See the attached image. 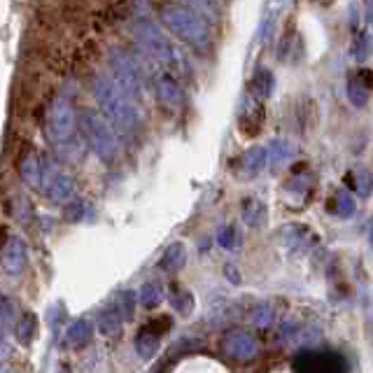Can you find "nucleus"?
Masks as SVG:
<instances>
[{
    "label": "nucleus",
    "instance_id": "obj_1",
    "mask_svg": "<svg viewBox=\"0 0 373 373\" xmlns=\"http://www.w3.org/2000/svg\"><path fill=\"white\" fill-rule=\"evenodd\" d=\"M45 133L61 161L79 163L87 154V140L79 128V117L65 99H54L50 103L45 114Z\"/></svg>",
    "mask_w": 373,
    "mask_h": 373
},
{
    "label": "nucleus",
    "instance_id": "obj_2",
    "mask_svg": "<svg viewBox=\"0 0 373 373\" xmlns=\"http://www.w3.org/2000/svg\"><path fill=\"white\" fill-rule=\"evenodd\" d=\"M94 96L96 103H99L103 117H105L110 124L117 128L124 136H131V133L138 131L140 126V110L138 103L131 101L128 96L117 87V82L110 77H96L94 82Z\"/></svg>",
    "mask_w": 373,
    "mask_h": 373
},
{
    "label": "nucleus",
    "instance_id": "obj_3",
    "mask_svg": "<svg viewBox=\"0 0 373 373\" xmlns=\"http://www.w3.org/2000/svg\"><path fill=\"white\" fill-rule=\"evenodd\" d=\"M161 21L166 23V28L177 40H182L194 52L208 54V50H210L212 38L210 28H208V19L201 17L196 10L182 8V5H170V8L163 10Z\"/></svg>",
    "mask_w": 373,
    "mask_h": 373
},
{
    "label": "nucleus",
    "instance_id": "obj_4",
    "mask_svg": "<svg viewBox=\"0 0 373 373\" xmlns=\"http://www.w3.org/2000/svg\"><path fill=\"white\" fill-rule=\"evenodd\" d=\"M110 126L112 124H110L105 117L91 112V110H82V112H79L82 136L87 140L89 148L94 150V154L103 159V161H114V157L119 154V140Z\"/></svg>",
    "mask_w": 373,
    "mask_h": 373
},
{
    "label": "nucleus",
    "instance_id": "obj_5",
    "mask_svg": "<svg viewBox=\"0 0 373 373\" xmlns=\"http://www.w3.org/2000/svg\"><path fill=\"white\" fill-rule=\"evenodd\" d=\"M136 40L148 57L154 63L163 65L166 70H177L180 68V57H177L175 47L170 45V40L161 33V28L157 23H152L148 19L136 23Z\"/></svg>",
    "mask_w": 373,
    "mask_h": 373
},
{
    "label": "nucleus",
    "instance_id": "obj_6",
    "mask_svg": "<svg viewBox=\"0 0 373 373\" xmlns=\"http://www.w3.org/2000/svg\"><path fill=\"white\" fill-rule=\"evenodd\" d=\"M110 70L117 87L124 91L131 101L140 103L143 99V79H140L138 63L126 50H112L110 52Z\"/></svg>",
    "mask_w": 373,
    "mask_h": 373
},
{
    "label": "nucleus",
    "instance_id": "obj_7",
    "mask_svg": "<svg viewBox=\"0 0 373 373\" xmlns=\"http://www.w3.org/2000/svg\"><path fill=\"white\" fill-rule=\"evenodd\" d=\"M42 192H45L47 199L54 201V203H72L77 194V187H75V180H72L68 173H63V170L57 168L52 161L45 159V187H42Z\"/></svg>",
    "mask_w": 373,
    "mask_h": 373
},
{
    "label": "nucleus",
    "instance_id": "obj_8",
    "mask_svg": "<svg viewBox=\"0 0 373 373\" xmlns=\"http://www.w3.org/2000/svg\"><path fill=\"white\" fill-rule=\"evenodd\" d=\"M222 352L234 362H250L259 352V343L245 329H229L222 336Z\"/></svg>",
    "mask_w": 373,
    "mask_h": 373
},
{
    "label": "nucleus",
    "instance_id": "obj_9",
    "mask_svg": "<svg viewBox=\"0 0 373 373\" xmlns=\"http://www.w3.org/2000/svg\"><path fill=\"white\" fill-rule=\"evenodd\" d=\"M152 87L157 91V99L161 101L163 108L177 110L185 105V91H182L180 82L170 75L168 70H159L154 72V79H152Z\"/></svg>",
    "mask_w": 373,
    "mask_h": 373
},
{
    "label": "nucleus",
    "instance_id": "obj_10",
    "mask_svg": "<svg viewBox=\"0 0 373 373\" xmlns=\"http://www.w3.org/2000/svg\"><path fill=\"white\" fill-rule=\"evenodd\" d=\"M28 264V252H26V243L19 236H10L3 245V271L17 278L23 273V268Z\"/></svg>",
    "mask_w": 373,
    "mask_h": 373
},
{
    "label": "nucleus",
    "instance_id": "obj_11",
    "mask_svg": "<svg viewBox=\"0 0 373 373\" xmlns=\"http://www.w3.org/2000/svg\"><path fill=\"white\" fill-rule=\"evenodd\" d=\"M280 241L292 254H303L315 245V234L305 224H287L280 231Z\"/></svg>",
    "mask_w": 373,
    "mask_h": 373
},
{
    "label": "nucleus",
    "instance_id": "obj_12",
    "mask_svg": "<svg viewBox=\"0 0 373 373\" xmlns=\"http://www.w3.org/2000/svg\"><path fill=\"white\" fill-rule=\"evenodd\" d=\"M264 124V101L254 99V96H245L241 105V117H238V128L245 131L248 136H254Z\"/></svg>",
    "mask_w": 373,
    "mask_h": 373
},
{
    "label": "nucleus",
    "instance_id": "obj_13",
    "mask_svg": "<svg viewBox=\"0 0 373 373\" xmlns=\"http://www.w3.org/2000/svg\"><path fill=\"white\" fill-rule=\"evenodd\" d=\"M19 175L23 185L30 189H42L45 187V159L38 157L35 152H30L21 159L19 163Z\"/></svg>",
    "mask_w": 373,
    "mask_h": 373
},
{
    "label": "nucleus",
    "instance_id": "obj_14",
    "mask_svg": "<svg viewBox=\"0 0 373 373\" xmlns=\"http://www.w3.org/2000/svg\"><path fill=\"white\" fill-rule=\"evenodd\" d=\"M266 166H271V159H268V148H250L245 154L241 159V168H243V175L245 177H256L266 170Z\"/></svg>",
    "mask_w": 373,
    "mask_h": 373
},
{
    "label": "nucleus",
    "instance_id": "obj_15",
    "mask_svg": "<svg viewBox=\"0 0 373 373\" xmlns=\"http://www.w3.org/2000/svg\"><path fill=\"white\" fill-rule=\"evenodd\" d=\"M168 299H170V305L177 310L180 315L189 317L196 308V301H194V294L187 290V287L177 285V283H170L168 285Z\"/></svg>",
    "mask_w": 373,
    "mask_h": 373
},
{
    "label": "nucleus",
    "instance_id": "obj_16",
    "mask_svg": "<svg viewBox=\"0 0 373 373\" xmlns=\"http://www.w3.org/2000/svg\"><path fill=\"white\" fill-rule=\"evenodd\" d=\"M296 154V148L285 138H275L271 145H268V159H271V168L280 170L285 168L287 163L292 161V157Z\"/></svg>",
    "mask_w": 373,
    "mask_h": 373
},
{
    "label": "nucleus",
    "instance_id": "obj_17",
    "mask_svg": "<svg viewBox=\"0 0 373 373\" xmlns=\"http://www.w3.org/2000/svg\"><path fill=\"white\" fill-rule=\"evenodd\" d=\"M273 84H275V79H273L271 70H268V68H256L252 79H250V96H254V99H259V101L271 99Z\"/></svg>",
    "mask_w": 373,
    "mask_h": 373
},
{
    "label": "nucleus",
    "instance_id": "obj_18",
    "mask_svg": "<svg viewBox=\"0 0 373 373\" xmlns=\"http://www.w3.org/2000/svg\"><path fill=\"white\" fill-rule=\"evenodd\" d=\"M285 8V0H266L264 14H261V26H259V38L261 42H266L273 35L275 23L280 19V12Z\"/></svg>",
    "mask_w": 373,
    "mask_h": 373
},
{
    "label": "nucleus",
    "instance_id": "obj_19",
    "mask_svg": "<svg viewBox=\"0 0 373 373\" xmlns=\"http://www.w3.org/2000/svg\"><path fill=\"white\" fill-rule=\"evenodd\" d=\"M159 347H161V339H159V334L154 332V329L143 327V332H138V336H136V352L143 359H152L159 352Z\"/></svg>",
    "mask_w": 373,
    "mask_h": 373
},
{
    "label": "nucleus",
    "instance_id": "obj_20",
    "mask_svg": "<svg viewBox=\"0 0 373 373\" xmlns=\"http://www.w3.org/2000/svg\"><path fill=\"white\" fill-rule=\"evenodd\" d=\"M185 261H187V248L182 245V243H173V245L166 248L161 259H159V268L168 273H175L185 266Z\"/></svg>",
    "mask_w": 373,
    "mask_h": 373
},
{
    "label": "nucleus",
    "instance_id": "obj_21",
    "mask_svg": "<svg viewBox=\"0 0 373 373\" xmlns=\"http://www.w3.org/2000/svg\"><path fill=\"white\" fill-rule=\"evenodd\" d=\"M354 210H357V201L350 192H345V189H341V192L334 194V199L329 201V212H334L336 217L341 219H347L354 215Z\"/></svg>",
    "mask_w": 373,
    "mask_h": 373
},
{
    "label": "nucleus",
    "instance_id": "obj_22",
    "mask_svg": "<svg viewBox=\"0 0 373 373\" xmlns=\"http://www.w3.org/2000/svg\"><path fill=\"white\" fill-rule=\"evenodd\" d=\"M91 334H94V327H91L89 320L79 317L68 327V334H65V341H68L70 347H84L91 341Z\"/></svg>",
    "mask_w": 373,
    "mask_h": 373
},
{
    "label": "nucleus",
    "instance_id": "obj_23",
    "mask_svg": "<svg viewBox=\"0 0 373 373\" xmlns=\"http://www.w3.org/2000/svg\"><path fill=\"white\" fill-rule=\"evenodd\" d=\"M38 334V317L33 313H23L19 320L14 322V339L19 341L21 345H30Z\"/></svg>",
    "mask_w": 373,
    "mask_h": 373
},
{
    "label": "nucleus",
    "instance_id": "obj_24",
    "mask_svg": "<svg viewBox=\"0 0 373 373\" xmlns=\"http://www.w3.org/2000/svg\"><path fill=\"white\" fill-rule=\"evenodd\" d=\"M266 205L261 203L259 199H248L245 203H243V222L248 226H252V229H259V226L266 224Z\"/></svg>",
    "mask_w": 373,
    "mask_h": 373
},
{
    "label": "nucleus",
    "instance_id": "obj_25",
    "mask_svg": "<svg viewBox=\"0 0 373 373\" xmlns=\"http://www.w3.org/2000/svg\"><path fill=\"white\" fill-rule=\"evenodd\" d=\"M121 324H124V317L117 310V305H110V308L101 310L99 315V329L101 334L105 336H117L121 332Z\"/></svg>",
    "mask_w": 373,
    "mask_h": 373
},
{
    "label": "nucleus",
    "instance_id": "obj_26",
    "mask_svg": "<svg viewBox=\"0 0 373 373\" xmlns=\"http://www.w3.org/2000/svg\"><path fill=\"white\" fill-rule=\"evenodd\" d=\"M347 182L354 187V192H357L359 196H369L373 192V175L366 168L350 170V173H347Z\"/></svg>",
    "mask_w": 373,
    "mask_h": 373
},
{
    "label": "nucleus",
    "instance_id": "obj_27",
    "mask_svg": "<svg viewBox=\"0 0 373 373\" xmlns=\"http://www.w3.org/2000/svg\"><path fill=\"white\" fill-rule=\"evenodd\" d=\"M138 301L145 308H157L163 301V287L159 283H145L138 292Z\"/></svg>",
    "mask_w": 373,
    "mask_h": 373
},
{
    "label": "nucleus",
    "instance_id": "obj_28",
    "mask_svg": "<svg viewBox=\"0 0 373 373\" xmlns=\"http://www.w3.org/2000/svg\"><path fill=\"white\" fill-rule=\"evenodd\" d=\"M369 96H371V89L352 75L350 82H347V99H350L352 105L354 108H364L366 103H369Z\"/></svg>",
    "mask_w": 373,
    "mask_h": 373
},
{
    "label": "nucleus",
    "instance_id": "obj_29",
    "mask_svg": "<svg viewBox=\"0 0 373 373\" xmlns=\"http://www.w3.org/2000/svg\"><path fill=\"white\" fill-rule=\"evenodd\" d=\"M136 301H138V296L133 290H121L117 294L114 305H117V310L121 313L124 320H133V315H136Z\"/></svg>",
    "mask_w": 373,
    "mask_h": 373
},
{
    "label": "nucleus",
    "instance_id": "obj_30",
    "mask_svg": "<svg viewBox=\"0 0 373 373\" xmlns=\"http://www.w3.org/2000/svg\"><path fill=\"white\" fill-rule=\"evenodd\" d=\"M192 5V10H196L201 17H205L208 21L219 19V3L217 0H187Z\"/></svg>",
    "mask_w": 373,
    "mask_h": 373
},
{
    "label": "nucleus",
    "instance_id": "obj_31",
    "mask_svg": "<svg viewBox=\"0 0 373 373\" xmlns=\"http://www.w3.org/2000/svg\"><path fill=\"white\" fill-rule=\"evenodd\" d=\"M352 57L357 61H369L373 57V40L371 33H359L357 42L352 45Z\"/></svg>",
    "mask_w": 373,
    "mask_h": 373
},
{
    "label": "nucleus",
    "instance_id": "obj_32",
    "mask_svg": "<svg viewBox=\"0 0 373 373\" xmlns=\"http://www.w3.org/2000/svg\"><path fill=\"white\" fill-rule=\"evenodd\" d=\"M271 322H273V308H271V305H268V303L254 305V310H252V324H254V327L268 329V327H271Z\"/></svg>",
    "mask_w": 373,
    "mask_h": 373
},
{
    "label": "nucleus",
    "instance_id": "obj_33",
    "mask_svg": "<svg viewBox=\"0 0 373 373\" xmlns=\"http://www.w3.org/2000/svg\"><path fill=\"white\" fill-rule=\"evenodd\" d=\"M217 243L222 245L224 250H234L238 245V236H236V226H222L219 229V236H217Z\"/></svg>",
    "mask_w": 373,
    "mask_h": 373
},
{
    "label": "nucleus",
    "instance_id": "obj_34",
    "mask_svg": "<svg viewBox=\"0 0 373 373\" xmlns=\"http://www.w3.org/2000/svg\"><path fill=\"white\" fill-rule=\"evenodd\" d=\"M0 315H3V329L8 332L12 327V315H14V303H12L10 296L0 299Z\"/></svg>",
    "mask_w": 373,
    "mask_h": 373
},
{
    "label": "nucleus",
    "instance_id": "obj_35",
    "mask_svg": "<svg viewBox=\"0 0 373 373\" xmlns=\"http://www.w3.org/2000/svg\"><path fill=\"white\" fill-rule=\"evenodd\" d=\"M354 77H357L359 82H364L369 89H373V72L369 68H359L357 72H354Z\"/></svg>",
    "mask_w": 373,
    "mask_h": 373
},
{
    "label": "nucleus",
    "instance_id": "obj_36",
    "mask_svg": "<svg viewBox=\"0 0 373 373\" xmlns=\"http://www.w3.org/2000/svg\"><path fill=\"white\" fill-rule=\"evenodd\" d=\"M224 271H226V278H229L231 280V283H241V278H238V275H236V266H226L224 268Z\"/></svg>",
    "mask_w": 373,
    "mask_h": 373
},
{
    "label": "nucleus",
    "instance_id": "obj_37",
    "mask_svg": "<svg viewBox=\"0 0 373 373\" xmlns=\"http://www.w3.org/2000/svg\"><path fill=\"white\" fill-rule=\"evenodd\" d=\"M369 245L373 250V224H371V229H369Z\"/></svg>",
    "mask_w": 373,
    "mask_h": 373
},
{
    "label": "nucleus",
    "instance_id": "obj_38",
    "mask_svg": "<svg viewBox=\"0 0 373 373\" xmlns=\"http://www.w3.org/2000/svg\"><path fill=\"white\" fill-rule=\"evenodd\" d=\"M369 19H371V28H373V3H371V10H369Z\"/></svg>",
    "mask_w": 373,
    "mask_h": 373
},
{
    "label": "nucleus",
    "instance_id": "obj_39",
    "mask_svg": "<svg viewBox=\"0 0 373 373\" xmlns=\"http://www.w3.org/2000/svg\"><path fill=\"white\" fill-rule=\"evenodd\" d=\"M3 373H10V371H3Z\"/></svg>",
    "mask_w": 373,
    "mask_h": 373
}]
</instances>
